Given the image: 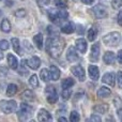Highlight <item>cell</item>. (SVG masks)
Masks as SVG:
<instances>
[{"mask_svg":"<svg viewBox=\"0 0 122 122\" xmlns=\"http://www.w3.org/2000/svg\"><path fill=\"white\" fill-rule=\"evenodd\" d=\"M64 48V41L60 38H51L46 41V51L53 58H58L62 54Z\"/></svg>","mask_w":122,"mask_h":122,"instance_id":"1","label":"cell"},{"mask_svg":"<svg viewBox=\"0 0 122 122\" xmlns=\"http://www.w3.org/2000/svg\"><path fill=\"white\" fill-rule=\"evenodd\" d=\"M0 1H1V0H0Z\"/></svg>","mask_w":122,"mask_h":122,"instance_id":"52","label":"cell"},{"mask_svg":"<svg viewBox=\"0 0 122 122\" xmlns=\"http://www.w3.org/2000/svg\"><path fill=\"white\" fill-rule=\"evenodd\" d=\"M38 119H39V121H42V122L51 121V115L49 114L46 109H40L39 112H38Z\"/></svg>","mask_w":122,"mask_h":122,"instance_id":"12","label":"cell"},{"mask_svg":"<svg viewBox=\"0 0 122 122\" xmlns=\"http://www.w3.org/2000/svg\"><path fill=\"white\" fill-rule=\"evenodd\" d=\"M89 71V76H90L91 79L93 80H97L100 77V71H99V67L97 65H90L88 69Z\"/></svg>","mask_w":122,"mask_h":122,"instance_id":"14","label":"cell"},{"mask_svg":"<svg viewBox=\"0 0 122 122\" xmlns=\"http://www.w3.org/2000/svg\"><path fill=\"white\" fill-rule=\"evenodd\" d=\"M118 115H119V118H120V120H122V109H119L118 110Z\"/></svg>","mask_w":122,"mask_h":122,"instance_id":"48","label":"cell"},{"mask_svg":"<svg viewBox=\"0 0 122 122\" xmlns=\"http://www.w3.org/2000/svg\"><path fill=\"white\" fill-rule=\"evenodd\" d=\"M5 4L8 6H11L13 4V0H6V2H5Z\"/></svg>","mask_w":122,"mask_h":122,"instance_id":"47","label":"cell"},{"mask_svg":"<svg viewBox=\"0 0 122 122\" xmlns=\"http://www.w3.org/2000/svg\"><path fill=\"white\" fill-rule=\"evenodd\" d=\"M103 60L106 64H114L115 60H116V56L112 51H106L103 56Z\"/></svg>","mask_w":122,"mask_h":122,"instance_id":"16","label":"cell"},{"mask_svg":"<svg viewBox=\"0 0 122 122\" xmlns=\"http://www.w3.org/2000/svg\"><path fill=\"white\" fill-rule=\"evenodd\" d=\"M9 48V42L5 40H0V51H6Z\"/></svg>","mask_w":122,"mask_h":122,"instance_id":"36","label":"cell"},{"mask_svg":"<svg viewBox=\"0 0 122 122\" xmlns=\"http://www.w3.org/2000/svg\"><path fill=\"white\" fill-rule=\"evenodd\" d=\"M0 28H1V30L3 32H10L11 31V24H10V21H9V19L4 18L3 20L1 21V24H0Z\"/></svg>","mask_w":122,"mask_h":122,"instance_id":"25","label":"cell"},{"mask_svg":"<svg viewBox=\"0 0 122 122\" xmlns=\"http://www.w3.org/2000/svg\"><path fill=\"white\" fill-rule=\"evenodd\" d=\"M21 99L26 102H33L36 100V94L31 90H25L21 94Z\"/></svg>","mask_w":122,"mask_h":122,"instance_id":"17","label":"cell"},{"mask_svg":"<svg viewBox=\"0 0 122 122\" xmlns=\"http://www.w3.org/2000/svg\"><path fill=\"white\" fill-rule=\"evenodd\" d=\"M117 20H118V24L120 26H122V10L120 11V12H119V14H118V19H117Z\"/></svg>","mask_w":122,"mask_h":122,"instance_id":"44","label":"cell"},{"mask_svg":"<svg viewBox=\"0 0 122 122\" xmlns=\"http://www.w3.org/2000/svg\"><path fill=\"white\" fill-rule=\"evenodd\" d=\"M121 40V34L119 32L115 31V32H110V33L106 34L105 36L103 38V42L105 45L110 47H115L120 43Z\"/></svg>","mask_w":122,"mask_h":122,"instance_id":"2","label":"cell"},{"mask_svg":"<svg viewBox=\"0 0 122 122\" xmlns=\"http://www.w3.org/2000/svg\"><path fill=\"white\" fill-rule=\"evenodd\" d=\"M27 65H28L27 61H26V60H21V62H20V66H19V69H18V73L20 74V75L25 76V75H27V74H28Z\"/></svg>","mask_w":122,"mask_h":122,"instance_id":"28","label":"cell"},{"mask_svg":"<svg viewBox=\"0 0 122 122\" xmlns=\"http://www.w3.org/2000/svg\"><path fill=\"white\" fill-rule=\"evenodd\" d=\"M82 2H84L85 4H91V3H93L94 2V0H81Z\"/></svg>","mask_w":122,"mask_h":122,"instance_id":"45","label":"cell"},{"mask_svg":"<svg viewBox=\"0 0 122 122\" xmlns=\"http://www.w3.org/2000/svg\"><path fill=\"white\" fill-rule=\"evenodd\" d=\"M74 84H75L74 79H72V78H66V79L62 80L61 86H62L63 89H66V88H71L72 86H74Z\"/></svg>","mask_w":122,"mask_h":122,"instance_id":"31","label":"cell"},{"mask_svg":"<svg viewBox=\"0 0 122 122\" xmlns=\"http://www.w3.org/2000/svg\"><path fill=\"white\" fill-rule=\"evenodd\" d=\"M25 15H26V11L24 9H19V10H17L15 12V16L16 17H24Z\"/></svg>","mask_w":122,"mask_h":122,"instance_id":"39","label":"cell"},{"mask_svg":"<svg viewBox=\"0 0 122 122\" xmlns=\"http://www.w3.org/2000/svg\"><path fill=\"white\" fill-rule=\"evenodd\" d=\"M122 5V0H112V6L114 9H119Z\"/></svg>","mask_w":122,"mask_h":122,"instance_id":"37","label":"cell"},{"mask_svg":"<svg viewBox=\"0 0 122 122\" xmlns=\"http://www.w3.org/2000/svg\"><path fill=\"white\" fill-rule=\"evenodd\" d=\"M117 82H118L119 88L122 89V72L121 71H119L117 73Z\"/></svg>","mask_w":122,"mask_h":122,"instance_id":"38","label":"cell"},{"mask_svg":"<svg viewBox=\"0 0 122 122\" xmlns=\"http://www.w3.org/2000/svg\"><path fill=\"white\" fill-rule=\"evenodd\" d=\"M49 73H51V80H58L60 77V70L55 65H51L49 69Z\"/></svg>","mask_w":122,"mask_h":122,"instance_id":"19","label":"cell"},{"mask_svg":"<svg viewBox=\"0 0 122 122\" xmlns=\"http://www.w3.org/2000/svg\"><path fill=\"white\" fill-rule=\"evenodd\" d=\"M90 121H94V122H100L101 121V117L100 116H97V115H93V116L90 117V119H89Z\"/></svg>","mask_w":122,"mask_h":122,"instance_id":"42","label":"cell"},{"mask_svg":"<svg viewBox=\"0 0 122 122\" xmlns=\"http://www.w3.org/2000/svg\"><path fill=\"white\" fill-rule=\"evenodd\" d=\"M108 109H109V107L106 104H100V105H95L93 107V110L97 114H106L108 112Z\"/></svg>","mask_w":122,"mask_h":122,"instance_id":"21","label":"cell"},{"mask_svg":"<svg viewBox=\"0 0 122 122\" xmlns=\"http://www.w3.org/2000/svg\"><path fill=\"white\" fill-rule=\"evenodd\" d=\"M31 112H32L31 106H29L26 103H21L18 110H17V117H18L19 120H27L32 115Z\"/></svg>","mask_w":122,"mask_h":122,"instance_id":"3","label":"cell"},{"mask_svg":"<svg viewBox=\"0 0 122 122\" xmlns=\"http://www.w3.org/2000/svg\"><path fill=\"white\" fill-rule=\"evenodd\" d=\"M8 75V67L0 66V77H4Z\"/></svg>","mask_w":122,"mask_h":122,"instance_id":"40","label":"cell"},{"mask_svg":"<svg viewBox=\"0 0 122 122\" xmlns=\"http://www.w3.org/2000/svg\"><path fill=\"white\" fill-rule=\"evenodd\" d=\"M112 94V91L107 87H101L97 91V97H107Z\"/></svg>","mask_w":122,"mask_h":122,"instance_id":"20","label":"cell"},{"mask_svg":"<svg viewBox=\"0 0 122 122\" xmlns=\"http://www.w3.org/2000/svg\"><path fill=\"white\" fill-rule=\"evenodd\" d=\"M8 63H9V66L13 70H16L18 67V61H17V58L15 57L14 55L12 54H9L8 55Z\"/></svg>","mask_w":122,"mask_h":122,"instance_id":"18","label":"cell"},{"mask_svg":"<svg viewBox=\"0 0 122 122\" xmlns=\"http://www.w3.org/2000/svg\"><path fill=\"white\" fill-rule=\"evenodd\" d=\"M47 15H48L49 19H51V21H54V23H59V20H61L59 10L49 9V10H47Z\"/></svg>","mask_w":122,"mask_h":122,"instance_id":"8","label":"cell"},{"mask_svg":"<svg viewBox=\"0 0 122 122\" xmlns=\"http://www.w3.org/2000/svg\"><path fill=\"white\" fill-rule=\"evenodd\" d=\"M27 63H28V66L31 67L32 70H36L40 67L41 65V60L39 57H36V56H33V57H31L29 60H27Z\"/></svg>","mask_w":122,"mask_h":122,"instance_id":"13","label":"cell"},{"mask_svg":"<svg viewBox=\"0 0 122 122\" xmlns=\"http://www.w3.org/2000/svg\"><path fill=\"white\" fill-rule=\"evenodd\" d=\"M97 36V27H91L90 29H89V31H88V34H87V36H88V40L92 42V41L95 40Z\"/></svg>","mask_w":122,"mask_h":122,"instance_id":"26","label":"cell"},{"mask_svg":"<svg viewBox=\"0 0 122 122\" xmlns=\"http://www.w3.org/2000/svg\"><path fill=\"white\" fill-rule=\"evenodd\" d=\"M36 1L38 2V4L40 6H44V5H47L51 0H36Z\"/></svg>","mask_w":122,"mask_h":122,"instance_id":"41","label":"cell"},{"mask_svg":"<svg viewBox=\"0 0 122 122\" xmlns=\"http://www.w3.org/2000/svg\"><path fill=\"white\" fill-rule=\"evenodd\" d=\"M40 77L43 81H48L51 79V73H49V71L47 69H43L40 72Z\"/></svg>","mask_w":122,"mask_h":122,"instance_id":"30","label":"cell"},{"mask_svg":"<svg viewBox=\"0 0 122 122\" xmlns=\"http://www.w3.org/2000/svg\"><path fill=\"white\" fill-rule=\"evenodd\" d=\"M47 33L49 34L51 38H59V32H58L57 28H55L54 26H48L47 27Z\"/></svg>","mask_w":122,"mask_h":122,"instance_id":"29","label":"cell"},{"mask_svg":"<svg viewBox=\"0 0 122 122\" xmlns=\"http://www.w3.org/2000/svg\"><path fill=\"white\" fill-rule=\"evenodd\" d=\"M117 59H118L119 63H121V64H122V49L118 51V55H117Z\"/></svg>","mask_w":122,"mask_h":122,"instance_id":"43","label":"cell"},{"mask_svg":"<svg viewBox=\"0 0 122 122\" xmlns=\"http://www.w3.org/2000/svg\"><path fill=\"white\" fill-rule=\"evenodd\" d=\"M100 43H95L91 47V54H90V60L92 62H97L100 58Z\"/></svg>","mask_w":122,"mask_h":122,"instance_id":"7","label":"cell"},{"mask_svg":"<svg viewBox=\"0 0 122 122\" xmlns=\"http://www.w3.org/2000/svg\"><path fill=\"white\" fill-rule=\"evenodd\" d=\"M47 102L51 104H55L56 102L58 101V93L57 91H55V92H51V93H47Z\"/></svg>","mask_w":122,"mask_h":122,"instance_id":"27","label":"cell"},{"mask_svg":"<svg viewBox=\"0 0 122 122\" xmlns=\"http://www.w3.org/2000/svg\"><path fill=\"white\" fill-rule=\"evenodd\" d=\"M33 42L39 49L43 48V36L41 33H38L33 36Z\"/></svg>","mask_w":122,"mask_h":122,"instance_id":"22","label":"cell"},{"mask_svg":"<svg viewBox=\"0 0 122 122\" xmlns=\"http://www.w3.org/2000/svg\"><path fill=\"white\" fill-rule=\"evenodd\" d=\"M75 46H76V48H77V51H80L81 54L86 53V51H87V41L82 38L77 39L76 42H75Z\"/></svg>","mask_w":122,"mask_h":122,"instance_id":"11","label":"cell"},{"mask_svg":"<svg viewBox=\"0 0 122 122\" xmlns=\"http://www.w3.org/2000/svg\"><path fill=\"white\" fill-rule=\"evenodd\" d=\"M29 85L31 88H38L39 87V79L36 75H31L29 78Z\"/></svg>","mask_w":122,"mask_h":122,"instance_id":"32","label":"cell"},{"mask_svg":"<svg viewBox=\"0 0 122 122\" xmlns=\"http://www.w3.org/2000/svg\"><path fill=\"white\" fill-rule=\"evenodd\" d=\"M11 43H12V46H13V49L16 54L18 55H21V51H20V43H19V40L16 38H13L11 40Z\"/></svg>","mask_w":122,"mask_h":122,"instance_id":"23","label":"cell"},{"mask_svg":"<svg viewBox=\"0 0 122 122\" xmlns=\"http://www.w3.org/2000/svg\"><path fill=\"white\" fill-rule=\"evenodd\" d=\"M59 121H63V122H66V118H64V117H60V118H59Z\"/></svg>","mask_w":122,"mask_h":122,"instance_id":"49","label":"cell"},{"mask_svg":"<svg viewBox=\"0 0 122 122\" xmlns=\"http://www.w3.org/2000/svg\"><path fill=\"white\" fill-rule=\"evenodd\" d=\"M78 28H79V29H78V33L79 34H81V33H84V27H81V26H78Z\"/></svg>","mask_w":122,"mask_h":122,"instance_id":"46","label":"cell"},{"mask_svg":"<svg viewBox=\"0 0 122 122\" xmlns=\"http://www.w3.org/2000/svg\"><path fill=\"white\" fill-rule=\"evenodd\" d=\"M74 31H75V26H74V24L72 21H67V23H65L61 27V32H63V33L70 34Z\"/></svg>","mask_w":122,"mask_h":122,"instance_id":"15","label":"cell"},{"mask_svg":"<svg viewBox=\"0 0 122 122\" xmlns=\"http://www.w3.org/2000/svg\"><path fill=\"white\" fill-rule=\"evenodd\" d=\"M70 121L71 122H78L79 121V115L77 114V112H72L70 114Z\"/></svg>","mask_w":122,"mask_h":122,"instance_id":"33","label":"cell"},{"mask_svg":"<svg viewBox=\"0 0 122 122\" xmlns=\"http://www.w3.org/2000/svg\"><path fill=\"white\" fill-rule=\"evenodd\" d=\"M71 95H72L71 89H70V88L63 89V91H62V97H63V100H69Z\"/></svg>","mask_w":122,"mask_h":122,"instance_id":"35","label":"cell"},{"mask_svg":"<svg viewBox=\"0 0 122 122\" xmlns=\"http://www.w3.org/2000/svg\"><path fill=\"white\" fill-rule=\"evenodd\" d=\"M66 59L70 61V62H76L79 57H78V54L76 51V49L74 48L73 46H71L69 49H67V53H66Z\"/></svg>","mask_w":122,"mask_h":122,"instance_id":"9","label":"cell"},{"mask_svg":"<svg viewBox=\"0 0 122 122\" xmlns=\"http://www.w3.org/2000/svg\"><path fill=\"white\" fill-rule=\"evenodd\" d=\"M17 90H18V88H17L16 85L10 84L8 86V88H6V95H8V97H13V95L17 92Z\"/></svg>","mask_w":122,"mask_h":122,"instance_id":"24","label":"cell"},{"mask_svg":"<svg viewBox=\"0 0 122 122\" xmlns=\"http://www.w3.org/2000/svg\"><path fill=\"white\" fill-rule=\"evenodd\" d=\"M1 16H2V12L0 11V18H1Z\"/></svg>","mask_w":122,"mask_h":122,"instance_id":"51","label":"cell"},{"mask_svg":"<svg viewBox=\"0 0 122 122\" xmlns=\"http://www.w3.org/2000/svg\"><path fill=\"white\" fill-rule=\"evenodd\" d=\"M115 79H116V75L115 73H106L104 74L103 78H102V81L104 84L108 85V86H115Z\"/></svg>","mask_w":122,"mask_h":122,"instance_id":"10","label":"cell"},{"mask_svg":"<svg viewBox=\"0 0 122 122\" xmlns=\"http://www.w3.org/2000/svg\"><path fill=\"white\" fill-rule=\"evenodd\" d=\"M90 11L92 12V14L94 15L97 18H104V17H106L108 14L107 8H106L104 4H101V3L97 4L95 6H93Z\"/></svg>","mask_w":122,"mask_h":122,"instance_id":"5","label":"cell"},{"mask_svg":"<svg viewBox=\"0 0 122 122\" xmlns=\"http://www.w3.org/2000/svg\"><path fill=\"white\" fill-rule=\"evenodd\" d=\"M17 107V104L15 101L10 100V101H5L2 100L0 101V110L4 114H12Z\"/></svg>","mask_w":122,"mask_h":122,"instance_id":"4","label":"cell"},{"mask_svg":"<svg viewBox=\"0 0 122 122\" xmlns=\"http://www.w3.org/2000/svg\"><path fill=\"white\" fill-rule=\"evenodd\" d=\"M54 2H55V5L58 6V8H61V9H64L66 8L67 3L65 0H54Z\"/></svg>","mask_w":122,"mask_h":122,"instance_id":"34","label":"cell"},{"mask_svg":"<svg viewBox=\"0 0 122 122\" xmlns=\"http://www.w3.org/2000/svg\"><path fill=\"white\" fill-rule=\"evenodd\" d=\"M2 58H3V55H2V54H1V53H0V60H1V59H2Z\"/></svg>","mask_w":122,"mask_h":122,"instance_id":"50","label":"cell"},{"mask_svg":"<svg viewBox=\"0 0 122 122\" xmlns=\"http://www.w3.org/2000/svg\"><path fill=\"white\" fill-rule=\"evenodd\" d=\"M71 71H72V73L74 74V76H76L80 81H84V80L86 79V73H85V70L82 66H80V65L72 66Z\"/></svg>","mask_w":122,"mask_h":122,"instance_id":"6","label":"cell"}]
</instances>
